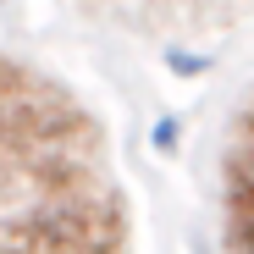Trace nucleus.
Listing matches in <instances>:
<instances>
[{"label":"nucleus","instance_id":"423d86ee","mask_svg":"<svg viewBox=\"0 0 254 254\" xmlns=\"http://www.w3.org/2000/svg\"><path fill=\"white\" fill-rule=\"evenodd\" d=\"M172 66H177V72H199L204 61H199V56H183V50H172Z\"/></svg>","mask_w":254,"mask_h":254},{"label":"nucleus","instance_id":"f03ea898","mask_svg":"<svg viewBox=\"0 0 254 254\" xmlns=\"http://www.w3.org/2000/svg\"><path fill=\"white\" fill-rule=\"evenodd\" d=\"M227 204H232L238 254H254V160H249V155H238V166H232V193H227Z\"/></svg>","mask_w":254,"mask_h":254},{"label":"nucleus","instance_id":"f257e3e1","mask_svg":"<svg viewBox=\"0 0 254 254\" xmlns=\"http://www.w3.org/2000/svg\"><path fill=\"white\" fill-rule=\"evenodd\" d=\"M33 221L45 232L50 254H116L122 249V210L94 193L45 199V204H33Z\"/></svg>","mask_w":254,"mask_h":254},{"label":"nucleus","instance_id":"39448f33","mask_svg":"<svg viewBox=\"0 0 254 254\" xmlns=\"http://www.w3.org/2000/svg\"><path fill=\"white\" fill-rule=\"evenodd\" d=\"M172 144H177V122H160L155 127V149H172Z\"/></svg>","mask_w":254,"mask_h":254},{"label":"nucleus","instance_id":"20e7f679","mask_svg":"<svg viewBox=\"0 0 254 254\" xmlns=\"http://www.w3.org/2000/svg\"><path fill=\"white\" fill-rule=\"evenodd\" d=\"M22 89H28V72H22L17 61L0 56V100H11V94H22Z\"/></svg>","mask_w":254,"mask_h":254},{"label":"nucleus","instance_id":"7ed1b4c3","mask_svg":"<svg viewBox=\"0 0 254 254\" xmlns=\"http://www.w3.org/2000/svg\"><path fill=\"white\" fill-rule=\"evenodd\" d=\"M0 254H50L45 249V232H39V221H33V210L0 221Z\"/></svg>","mask_w":254,"mask_h":254}]
</instances>
